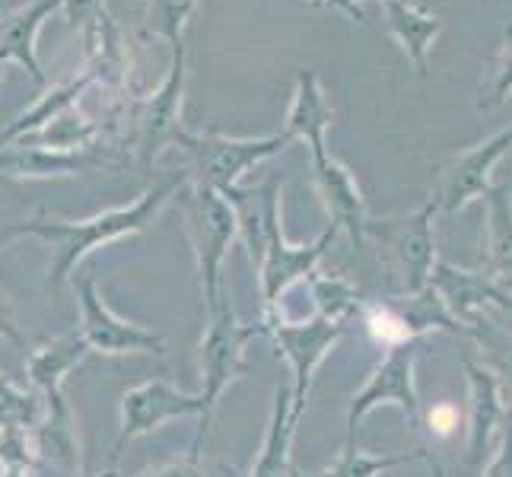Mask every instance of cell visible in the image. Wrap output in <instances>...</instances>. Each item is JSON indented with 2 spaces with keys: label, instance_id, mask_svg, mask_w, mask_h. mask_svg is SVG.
I'll use <instances>...</instances> for the list:
<instances>
[{
  "label": "cell",
  "instance_id": "cell-2",
  "mask_svg": "<svg viewBox=\"0 0 512 477\" xmlns=\"http://www.w3.org/2000/svg\"><path fill=\"white\" fill-rule=\"evenodd\" d=\"M261 328L239 322L236 309L229 306V296L217 309L207 312V331L201 338V350H198V363H201V404L204 414L198 420V433H194V443L188 449V458L201 462V446L204 436L210 430V420H214L217 401L223 398V392L236 379H242L249 373V363H245V344H249Z\"/></svg>",
  "mask_w": 512,
  "mask_h": 477
},
{
  "label": "cell",
  "instance_id": "cell-7",
  "mask_svg": "<svg viewBox=\"0 0 512 477\" xmlns=\"http://www.w3.org/2000/svg\"><path fill=\"white\" fill-rule=\"evenodd\" d=\"M185 77H188V58H185V39L172 45V64L169 74L160 83L144 112L137 118V156L144 166H153L166 147H172L175 134L182 131V96H185Z\"/></svg>",
  "mask_w": 512,
  "mask_h": 477
},
{
  "label": "cell",
  "instance_id": "cell-22",
  "mask_svg": "<svg viewBox=\"0 0 512 477\" xmlns=\"http://www.w3.org/2000/svg\"><path fill=\"white\" fill-rule=\"evenodd\" d=\"M0 83H4V64H0Z\"/></svg>",
  "mask_w": 512,
  "mask_h": 477
},
{
  "label": "cell",
  "instance_id": "cell-4",
  "mask_svg": "<svg viewBox=\"0 0 512 477\" xmlns=\"http://www.w3.org/2000/svg\"><path fill=\"white\" fill-rule=\"evenodd\" d=\"M179 204L188 220V239L194 249V261H198V277H201V293L207 312L217 309L226 299L223 287V261L233 239L239 236V223L229 201L214 188L185 182L179 188Z\"/></svg>",
  "mask_w": 512,
  "mask_h": 477
},
{
  "label": "cell",
  "instance_id": "cell-14",
  "mask_svg": "<svg viewBox=\"0 0 512 477\" xmlns=\"http://www.w3.org/2000/svg\"><path fill=\"white\" fill-rule=\"evenodd\" d=\"M96 77H93V70H86V74H80V77H74V80H67V83H61V86H55V90H48L39 102L32 105V109H26L23 115H16L10 125L0 131V147H7V144H13V140H20V137H26V134H32V131H39L42 125H48L51 118H58L61 112H67V109H74L77 105V99L83 96V90L90 86Z\"/></svg>",
  "mask_w": 512,
  "mask_h": 477
},
{
  "label": "cell",
  "instance_id": "cell-1",
  "mask_svg": "<svg viewBox=\"0 0 512 477\" xmlns=\"http://www.w3.org/2000/svg\"><path fill=\"white\" fill-rule=\"evenodd\" d=\"M185 182H188V172L175 169L160 185L147 188L128 207H112V210H105V214L86 217V220H55V217L39 214L32 220L10 223L4 233H0V249H7L10 242L23 239V236H35V239L51 242L55 245V261H51V268H48L45 290L61 293V287L74 280V274L86 261V255H93L99 245H109L115 239L137 236V233H144V229H150L156 214L166 207L169 198L179 194V188Z\"/></svg>",
  "mask_w": 512,
  "mask_h": 477
},
{
  "label": "cell",
  "instance_id": "cell-11",
  "mask_svg": "<svg viewBox=\"0 0 512 477\" xmlns=\"http://www.w3.org/2000/svg\"><path fill=\"white\" fill-rule=\"evenodd\" d=\"M271 334L280 347V353L293 363L296 369V392H293V417H299L303 411V398H306V388L312 379V369L315 363L322 360L325 347L334 341L338 328H331L328 322H312V325H284V322H271Z\"/></svg>",
  "mask_w": 512,
  "mask_h": 477
},
{
  "label": "cell",
  "instance_id": "cell-13",
  "mask_svg": "<svg viewBox=\"0 0 512 477\" xmlns=\"http://www.w3.org/2000/svg\"><path fill=\"white\" fill-rule=\"evenodd\" d=\"M86 353H90V344L80 331H70V334H61V338L42 344L39 350L29 353L26 360V376L29 382L39 388L42 395H51V392H64V379L67 373L74 369Z\"/></svg>",
  "mask_w": 512,
  "mask_h": 477
},
{
  "label": "cell",
  "instance_id": "cell-15",
  "mask_svg": "<svg viewBox=\"0 0 512 477\" xmlns=\"http://www.w3.org/2000/svg\"><path fill=\"white\" fill-rule=\"evenodd\" d=\"M293 392L290 388H277L274 395V417L258 462L252 465L249 477H287L290 474V439H293Z\"/></svg>",
  "mask_w": 512,
  "mask_h": 477
},
{
  "label": "cell",
  "instance_id": "cell-18",
  "mask_svg": "<svg viewBox=\"0 0 512 477\" xmlns=\"http://www.w3.org/2000/svg\"><path fill=\"white\" fill-rule=\"evenodd\" d=\"M194 7L198 0H147V32L160 35L169 45H179Z\"/></svg>",
  "mask_w": 512,
  "mask_h": 477
},
{
  "label": "cell",
  "instance_id": "cell-8",
  "mask_svg": "<svg viewBox=\"0 0 512 477\" xmlns=\"http://www.w3.org/2000/svg\"><path fill=\"white\" fill-rule=\"evenodd\" d=\"M331 236H322L309 249H296V245L284 242V233H280V207L268 217V226H264V255H261V293H264V306L274 309L277 296L284 293L296 277L309 274V268L315 264V258L322 255V249L328 245Z\"/></svg>",
  "mask_w": 512,
  "mask_h": 477
},
{
  "label": "cell",
  "instance_id": "cell-10",
  "mask_svg": "<svg viewBox=\"0 0 512 477\" xmlns=\"http://www.w3.org/2000/svg\"><path fill=\"white\" fill-rule=\"evenodd\" d=\"M105 159L90 150H48V147H0V175L10 179H67L102 169Z\"/></svg>",
  "mask_w": 512,
  "mask_h": 477
},
{
  "label": "cell",
  "instance_id": "cell-19",
  "mask_svg": "<svg viewBox=\"0 0 512 477\" xmlns=\"http://www.w3.org/2000/svg\"><path fill=\"white\" fill-rule=\"evenodd\" d=\"M61 13L70 29H86L105 16V0H61Z\"/></svg>",
  "mask_w": 512,
  "mask_h": 477
},
{
  "label": "cell",
  "instance_id": "cell-17",
  "mask_svg": "<svg viewBox=\"0 0 512 477\" xmlns=\"http://www.w3.org/2000/svg\"><path fill=\"white\" fill-rule=\"evenodd\" d=\"M322 128H325V109H322V99H319V90H315L312 77H303L299 80V90H296V99H293V109L287 115V137H296L303 134L312 140V150L322 153Z\"/></svg>",
  "mask_w": 512,
  "mask_h": 477
},
{
  "label": "cell",
  "instance_id": "cell-12",
  "mask_svg": "<svg viewBox=\"0 0 512 477\" xmlns=\"http://www.w3.org/2000/svg\"><path fill=\"white\" fill-rule=\"evenodd\" d=\"M35 439H39V452L45 462L55 468L74 474L80 468V446H77V433H74V414H70L64 392H51L45 395V417L35 427Z\"/></svg>",
  "mask_w": 512,
  "mask_h": 477
},
{
  "label": "cell",
  "instance_id": "cell-21",
  "mask_svg": "<svg viewBox=\"0 0 512 477\" xmlns=\"http://www.w3.org/2000/svg\"><path fill=\"white\" fill-rule=\"evenodd\" d=\"M140 477H207L201 462H194V458H185V462H175V465H166V468H156V471H147Z\"/></svg>",
  "mask_w": 512,
  "mask_h": 477
},
{
  "label": "cell",
  "instance_id": "cell-3",
  "mask_svg": "<svg viewBox=\"0 0 512 477\" xmlns=\"http://www.w3.org/2000/svg\"><path fill=\"white\" fill-rule=\"evenodd\" d=\"M290 144L287 134L274 137H226V134H191L179 131L172 140V150L182 153V169L188 182L214 188L217 194H229L239 188L245 172L255 169L261 159L274 156Z\"/></svg>",
  "mask_w": 512,
  "mask_h": 477
},
{
  "label": "cell",
  "instance_id": "cell-16",
  "mask_svg": "<svg viewBox=\"0 0 512 477\" xmlns=\"http://www.w3.org/2000/svg\"><path fill=\"white\" fill-rule=\"evenodd\" d=\"M42 417H45V401L0 373V430L29 433L39 427Z\"/></svg>",
  "mask_w": 512,
  "mask_h": 477
},
{
  "label": "cell",
  "instance_id": "cell-6",
  "mask_svg": "<svg viewBox=\"0 0 512 477\" xmlns=\"http://www.w3.org/2000/svg\"><path fill=\"white\" fill-rule=\"evenodd\" d=\"M204 414L201 395H188L179 392L175 385L166 379H150L128 388L121 395V427H118V443L112 452V462H118L121 449H125L131 439L150 436L153 430H160L163 423L179 420V417H198Z\"/></svg>",
  "mask_w": 512,
  "mask_h": 477
},
{
  "label": "cell",
  "instance_id": "cell-5",
  "mask_svg": "<svg viewBox=\"0 0 512 477\" xmlns=\"http://www.w3.org/2000/svg\"><path fill=\"white\" fill-rule=\"evenodd\" d=\"M74 287L80 299V334L90 344V350L105 353V357H125V353H156V357H163L169 350V341L163 334L137 322H125L105 306L93 274H80Z\"/></svg>",
  "mask_w": 512,
  "mask_h": 477
},
{
  "label": "cell",
  "instance_id": "cell-9",
  "mask_svg": "<svg viewBox=\"0 0 512 477\" xmlns=\"http://www.w3.org/2000/svg\"><path fill=\"white\" fill-rule=\"evenodd\" d=\"M55 10H61V0H32L29 7L0 20V64H20L39 86H45L39 32Z\"/></svg>",
  "mask_w": 512,
  "mask_h": 477
},
{
  "label": "cell",
  "instance_id": "cell-20",
  "mask_svg": "<svg viewBox=\"0 0 512 477\" xmlns=\"http://www.w3.org/2000/svg\"><path fill=\"white\" fill-rule=\"evenodd\" d=\"M0 341H10L16 347H26L20 328H16L13 306H10V296L7 293H0Z\"/></svg>",
  "mask_w": 512,
  "mask_h": 477
}]
</instances>
